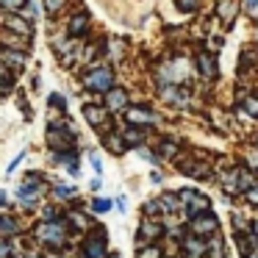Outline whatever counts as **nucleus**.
<instances>
[{
	"label": "nucleus",
	"mask_w": 258,
	"mask_h": 258,
	"mask_svg": "<svg viewBox=\"0 0 258 258\" xmlns=\"http://www.w3.org/2000/svg\"><path fill=\"white\" fill-rule=\"evenodd\" d=\"M36 239L47 247H64V241H67V225L58 222V219H45V222L36 225Z\"/></svg>",
	"instance_id": "f257e3e1"
},
{
	"label": "nucleus",
	"mask_w": 258,
	"mask_h": 258,
	"mask_svg": "<svg viewBox=\"0 0 258 258\" xmlns=\"http://www.w3.org/2000/svg\"><path fill=\"white\" fill-rule=\"evenodd\" d=\"M47 145L53 147V153H70L75 147V136L70 128H64V125H53L50 131H47Z\"/></svg>",
	"instance_id": "f03ea898"
},
{
	"label": "nucleus",
	"mask_w": 258,
	"mask_h": 258,
	"mask_svg": "<svg viewBox=\"0 0 258 258\" xmlns=\"http://www.w3.org/2000/svg\"><path fill=\"white\" fill-rule=\"evenodd\" d=\"M84 86L92 92H108L114 86V73L108 67H97V70H89L84 75Z\"/></svg>",
	"instance_id": "7ed1b4c3"
},
{
	"label": "nucleus",
	"mask_w": 258,
	"mask_h": 258,
	"mask_svg": "<svg viewBox=\"0 0 258 258\" xmlns=\"http://www.w3.org/2000/svg\"><path fill=\"white\" fill-rule=\"evenodd\" d=\"M214 230H217V217L214 214H208V211H203V214H195L191 217V233L195 236H211Z\"/></svg>",
	"instance_id": "20e7f679"
},
{
	"label": "nucleus",
	"mask_w": 258,
	"mask_h": 258,
	"mask_svg": "<svg viewBox=\"0 0 258 258\" xmlns=\"http://www.w3.org/2000/svg\"><path fill=\"white\" fill-rule=\"evenodd\" d=\"M84 255L86 258H103L106 255V233H103V228H95V233L86 239Z\"/></svg>",
	"instance_id": "39448f33"
},
{
	"label": "nucleus",
	"mask_w": 258,
	"mask_h": 258,
	"mask_svg": "<svg viewBox=\"0 0 258 258\" xmlns=\"http://www.w3.org/2000/svg\"><path fill=\"white\" fill-rule=\"evenodd\" d=\"M180 203H186V211H189V217H195V214H203L208 208V200L203 195H197V191H191V189H183L180 191Z\"/></svg>",
	"instance_id": "423d86ee"
},
{
	"label": "nucleus",
	"mask_w": 258,
	"mask_h": 258,
	"mask_svg": "<svg viewBox=\"0 0 258 258\" xmlns=\"http://www.w3.org/2000/svg\"><path fill=\"white\" fill-rule=\"evenodd\" d=\"M0 23H3V28L14 31V34H20V36L31 34V23L25 17H17V14H0Z\"/></svg>",
	"instance_id": "0eeeda50"
},
{
	"label": "nucleus",
	"mask_w": 258,
	"mask_h": 258,
	"mask_svg": "<svg viewBox=\"0 0 258 258\" xmlns=\"http://www.w3.org/2000/svg\"><path fill=\"white\" fill-rule=\"evenodd\" d=\"M0 64L6 70H23L25 67V53L23 50H0Z\"/></svg>",
	"instance_id": "6e6552de"
},
{
	"label": "nucleus",
	"mask_w": 258,
	"mask_h": 258,
	"mask_svg": "<svg viewBox=\"0 0 258 258\" xmlns=\"http://www.w3.org/2000/svg\"><path fill=\"white\" fill-rule=\"evenodd\" d=\"M86 28H89V14H75V17H70L67 23V36H81L86 34Z\"/></svg>",
	"instance_id": "1a4fd4ad"
},
{
	"label": "nucleus",
	"mask_w": 258,
	"mask_h": 258,
	"mask_svg": "<svg viewBox=\"0 0 258 258\" xmlns=\"http://www.w3.org/2000/svg\"><path fill=\"white\" fill-rule=\"evenodd\" d=\"M125 117H128L131 125H153L158 119L153 111H145V108H128V114H125Z\"/></svg>",
	"instance_id": "9d476101"
},
{
	"label": "nucleus",
	"mask_w": 258,
	"mask_h": 258,
	"mask_svg": "<svg viewBox=\"0 0 258 258\" xmlns=\"http://www.w3.org/2000/svg\"><path fill=\"white\" fill-rule=\"evenodd\" d=\"M164 100H169L172 106H186L189 103V92L186 89H178V86H164Z\"/></svg>",
	"instance_id": "9b49d317"
},
{
	"label": "nucleus",
	"mask_w": 258,
	"mask_h": 258,
	"mask_svg": "<svg viewBox=\"0 0 258 258\" xmlns=\"http://www.w3.org/2000/svg\"><path fill=\"white\" fill-rule=\"evenodd\" d=\"M84 117H86V122H89V125L100 128V125L106 122L108 111H106V108H100V106H84Z\"/></svg>",
	"instance_id": "f8f14e48"
},
{
	"label": "nucleus",
	"mask_w": 258,
	"mask_h": 258,
	"mask_svg": "<svg viewBox=\"0 0 258 258\" xmlns=\"http://www.w3.org/2000/svg\"><path fill=\"white\" fill-rule=\"evenodd\" d=\"M125 103H128V95H125V89H108L106 95V106L111 108V111H119V108H125Z\"/></svg>",
	"instance_id": "ddd939ff"
},
{
	"label": "nucleus",
	"mask_w": 258,
	"mask_h": 258,
	"mask_svg": "<svg viewBox=\"0 0 258 258\" xmlns=\"http://www.w3.org/2000/svg\"><path fill=\"white\" fill-rule=\"evenodd\" d=\"M158 236H161V225H158L156 219L147 217L145 222H142V236H139V241H153V239H158Z\"/></svg>",
	"instance_id": "4468645a"
},
{
	"label": "nucleus",
	"mask_w": 258,
	"mask_h": 258,
	"mask_svg": "<svg viewBox=\"0 0 258 258\" xmlns=\"http://www.w3.org/2000/svg\"><path fill=\"white\" fill-rule=\"evenodd\" d=\"M67 225H73L75 230H89V217H86L84 211H78V208H73V211L67 214Z\"/></svg>",
	"instance_id": "2eb2a0df"
},
{
	"label": "nucleus",
	"mask_w": 258,
	"mask_h": 258,
	"mask_svg": "<svg viewBox=\"0 0 258 258\" xmlns=\"http://www.w3.org/2000/svg\"><path fill=\"white\" fill-rule=\"evenodd\" d=\"M197 70H200L203 78H214V75H217V64L211 61L208 53H200V56H197Z\"/></svg>",
	"instance_id": "dca6fc26"
},
{
	"label": "nucleus",
	"mask_w": 258,
	"mask_h": 258,
	"mask_svg": "<svg viewBox=\"0 0 258 258\" xmlns=\"http://www.w3.org/2000/svg\"><path fill=\"white\" fill-rule=\"evenodd\" d=\"M17 233H20V222H17V219L9 217V214H6V217H0V236H6V239H9V236H17Z\"/></svg>",
	"instance_id": "f3484780"
},
{
	"label": "nucleus",
	"mask_w": 258,
	"mask_h": 258,
	"mask_svg": "<svg viewBox=\"0 0 258 258\" xmlns=\"http://www.w3.org/2000/svg\"><path fill=\"white\" fill-rule=\"evenodd\" d=\"M20 34H14V31H3V34H0V42H3V45H12L14 50H25V42L23 39H17Z\"/></svg>",
	"instance_id": "a211bd4d"
},
{
	"label": "nucleus",
	"mask_w": 258,
	"mask_h": 258,
	"mask_svg": "<svg viewBox=\"0 0 258 258\" xmlns=\"http://www.w3.org/2000/svg\"><path fill=\"white\" fill-rule=\"evenodd\" d=\"M158 203H161V211H178V208H183L180 206V197H175V195H161Z\"/></svg>",
	"instance_id": "6ab92c4d"
},
{
	"label": "nucleus",
	"mask_w": 258,
	"mask_h": 258,
	"mask_svg": "<svg viewBox=\"0 0 258 258\" xmlns=\"http://www.w3.org/2000/svg\"><path fill=\"white\" fill-rule=\"evenodd\" d=\"M106 147H108V150H111V153H117V156H119V153H125V147H128V145H125V139H122V136H108V139H106Z\"/></svg>",
	"instance_id": "aec40b11"
},
{
	"label": "nucleus",
	"mask_w": 258,
	"mask_h": 258,
	"mask_svg": "<svg viewBox=\"0 0 258 258\" xmlns=\"http://www.w3.org/2000/svg\"><path fill=\"white\" fill-rule=\"evenodd\" d=\"M125 142H128V145H142V139H145V134H142L139 128H128L125 131V136H122Z\"/></svg>",
	"instance_id": "412c9836"
},
{
	"label": "nucleus",
	"mask_w": 258,
	"mask_h": 258,
	"mask_svg": "<svg viewBox=\"0 0 258 258\" xmlns=\"http://www.w3.org/2000/svg\"><path fill=\"white\" fill-rule=\"evenodd\" d=\"M186 250H189L191 255H200V252L206 250V244L200 241V236H197V239H186Z\"/></svg>",
	"instance_id": "4be33fe9"
},
{
	"label": "nucleus",
	"mask_w": 258,
	"mask_h": 258,
	"mask_svg": "<svg viewBox=\"0 0 258 258\" xmlns=\"http://www.w3.org/2000/svg\"><path fill=\"white\" fill-rule=\"evenodd\" d=\"M122 50H125V45H122V42H119V39H117V42H111V53H108V56H111V58H114V61H119V58H122V56H125V53H122Z\"/></svg>",
	"instance_id": "5701e85b"
},
{
	"label": "nucleus",
	"mask_w": 258,
	"mask_h": 258,
	"mask_svg": "<svg viewBox=\"0 0 258 258\" xmlns=\"http://www.w3.org/2000/svg\"><path fill=\"white\" fill-rule=\"evenodd\" d=\"M28 0H0V6L9 9V12H17V9H23Z\"/></svg>",
	"instance_id": "b1692460"
},
{
	"label": "nucleus",
	"mask_w": 258,
	"mask_h": 258,
	"mask_svg": "<svg viewBox=\"0 0 258 258\" xmlns=\"http://www.w3.org/2000/svg\"><path fill=\"white\" fill-rule=\"evenodd\" d=\"M64 3H67V0H45V9L50 14H56V12H61V9H64Z\"/></svg>",
	"instance_id": "393cba45"
},
{
	"label": "nucleus",
	"mask_w": 258,
	"mask_h": 258,
	"mask_svg": "<svg viewBox=\"0 0 258 258\" xmlns=\"http://www.w3.org/2000/svg\"><path fill=\"white\" fill-rule=\"evenodd\" d=\"M200 6V0H178V9L180 12H195Z\"/></svg>",
	"instance_id": "a878e982"
},
{
	"label": "nucleus",
	"mask_w": 258,
	"mask_h": 258,
	"mask_svg": "<svg viewBox=\"0 0 258 258\" xmlns=\"http://www.w3.org/2000/svg\"><path fill=\"white\" fill-rule=\"evenodd\" d=\"M136 258H161V250H158V247H145Z\"/></svg>",
	"instance_id": "bb28decb"
},
{
	"label": "nucleus",
	"mask_w": 258,
	"mask_h": 258,
	"mask_svg": "<svg viewBox=\"0 0 258 258\" xmlns=\"http://www.w3.org/2000/svg\"><path fill=\"white\" fill-rule=\"evenodd\" d=\"M108 208H111V203H108V200H95V203H92V211H97V214H106Z\"/></svg>",
	"instance_id": "cd10ccee"
},
{
	"label": "nucleus",
	"mask_w": 258,
	"mask_h": 258,
	"mask_svg": "<svg viewBox=\"0 0 258 258\" xmlns=\"http://www.w3.org/2000/svg\"><path fill=\"white\" fill-rule=\"evenodd\" d=\"M255 58H258V56H252V50H247L244 56H241V64H239V70H241V73H244V70L250 67L252 61H255Z\"/></svg>",
	"instance_id": "c85d7f7f"
},
{
	"label": "nucleus",
	"mask_w": 258,
	"mask_h": 258,
	"mask_svg": "<svg viewBox=\"0 0 258 258\" xmlns=\"http://www.w3.org/2000/svg\"><path fill=\"white\" fill-rule=\"evenodd\" d=\"M158 211H161V203H158V200H150V203L145 206V214H147V217H153V214H158Z\"/></svg>",
	"instance_id": "c756f323"
},
{
	"label": "nucleus",
	"mask_w": 258,
	"mask_h": 258,
	"mask_svg": "<svg viewBox=\"0 0 258 258\" xmlns=\"http://www.w3.org/2000/svg\"><path fill=\"white\" fill-rule=\"evenodd\" d=\"M56 195H58V197H73V195H75V189H73V186L58 183V186H56Z\"/></svg>",
	"instance_id": "7c9ffc66"
},
{
	"label": "nucleus",
	"mask_w": 258,
	"mask_h": 258,
	"mask_svg": "<svg viewBox=\"0 0 258 258\" xmlns=\"http://www.w3.org/2000/svg\"><path fill=\"white\" fill-rule=\"evenodd\" d=\"M42 217H45V219H56L58 217L56 206H45V208H42Z\"/></svg>",
	"instance_id": "2f4dec72"
},
{
	"label": "nucleus",
	"mask_w": 258,
	"mask_h": 258,
	"mask_svg": "<svg viewBox=\"0 0 258 258\" xmlns=\"http://www.w3.org/2000/svg\"><path fill=\"white\" fill-rule=\"evenodd\" d=\"M244 111H250L252 117H258V103L255 100H247V97H244Z\"/></svg>",
	"instance_id": "473e14b6"
},
{
	"label": "nucleus",
	"mask_w": 258,
	"mask_h": 258,
	"mask_svg": "<svg viewBox=\"0 0 258 258\" xmlns=\"http://www.w3.org/2000/svg\"><path fill=\"white\" fill-rule=\"evenodd\" d=\"M161 153H164V156H175V153H178V147L169 145V142H164V145H161Z\"/></svg>",
	"instance_id": "72a5a7b5"
},
{
	"label": "nucleus",
	"mask_w": 258,
	"mask_h": 258,
	"mask_svg": "<svg viewBox=\"0 0 258 258\" xmlns=\"http://www.w3.org/2000/svg\"><path fill=\"white\" fill-rule=\"evenodd\" d=\"M233 225H236V228H241V230H247V228H250L244 217H233Z\"/></svg>",
	"instance_id": "f704fd0d"
},
{
	"label": "nucleus",
	"mask_w": 258,
	"mask_h": 258,
	"mask_svg": "<svg viewBox=\"0 0 258 258\" xmlns=\"http://www.w3.org/2000/svg\"><path fill=\"white\" fill-rule=\"evenodd\" d=\"M50 103H53L56 108H64V97H61V95H50Z\"/></svg>",
	"instance_id": "c9c22d12"
},
{
	"label": "nucleus",
	"mask_w": 258,
	"mask_h": 258,
	"mask_svg": "<svg viewBox=\"0 0 258 258\" xmlns=\"http://www.w3.org/2000/svg\"><path fill=\"white\" fill-rule=\"evenodd\" d=\"M92 167H95V172H100V169H103V164H100V156H97V153H92Z\"/></svg>",
	"instance_id": "e433bc0d"
},
{
	"label": "nucleus",
	"mask_w": 258,
	"mask_h": 258,
	"mask_svg": "<svg viewBox=\"0 0 258 258\" xmlns=\"http://www.w3.org/2000/svg\"><path fill=\"white\" fill-rule=\"evenodd\" d=\"M9 252H12V247L3 241V244H0V258H9Z\"/></svg>",
	"instance_id": "4c0bfd02"
},
{
	"label": "nucleus",
	"mask_w": 258,
	"mask_h": 258,
	"mask_svg": "<svg viewBox=\"0 0 258 258\" xmlns=\"http://www.w3.org/2000/svg\"><path fill=\"white\" fill-rule=\"evenodd\" d=\"M244 9H247V12H255V9H258V0H247V3H244Z\"/></svg>",
	"instance_id": "58836bf2"
},
{
	"label": "nucleus",
	"mask_w": 258,
	"mask_h": 258,
	"mask_svg": "<svg viewBox=\"0 0 258 258\" xmlns=\"http://www.w3.org/2000/svg\"><path fill=\"white\" fill-rule=\"evenodd\" d=\"M247 197H250L252 203H258V189H247Z\"/></svg>",
	"instance_id": "ea45409f"
},
{
	"label": "nucleus",
	"mask_w": 258,
	"mask_h": 258,
	"mask_svg": "<svg viewBox=\"0 0 258 258\" xmlns=\"http://www.w3.org/2000/svg\"><path fill=\"white\" fill-rule=\"evenodd\" d=\"M23 17H25V20H34V9H31V6L23 9Z\"/></svg>",
	"instance_id": "a19ab883"
},
{
	"label": "nucleus",
	"mask_w": 258,
	"mask_h": 258,
	"mask_svg": "<svg viewBox=\"0 0 258 258\" xmlns=\"http://www.w3.org/2000/svg\"><path fill=\"white\" fill-rule=\"evenodd\" d=\"M117 206H119V211H125V206H128V200H125V197H117Z\"/></svg>",
	"instance_id": "79ce46f5"
},
{
	"label": "nucleus",
	"mask_w": 258,
	"mask_h": 258,
	"mask_svg": "<svg viewBox=\"0 0 258 258\" xmlns=\"http://www.w3.org/2000/svg\"><path fill=\"white\" fill-rule=\"evenodd\" d=\"M244 258H258V250L255 252H244Z\"/></svg>",
	"instance_id": "37998d69"
},
{
	"label": "nucleus",
	"mask_w": 258,
	"mask_h": 258,
	"mask_svg": "<svg viewBox=\"0 0 258 258\" xmlns=\"http://www.w3.org/2000/svg\"><path fill=\"white\" fill-rule=\"evenodd\" d=\"M3 75H9V70L3 67V64H0V78H3Z\"/></svg>",
	"instance_id": "c03bdc74"
},
{
	"label": "nucleus",
	"mask_w": 258,
	"mask_h": 258,
	"mask_svg": "<svg viewBox=\"0 0 258 258\" xmlns=\"http://www.w3.org/2000/svg\"><path fill=\"white\" fill-rule=\"evenodd\" d=\"M252 233H255V239H258V222H255V225H252Z\"/></svg>",
	"instance_id": "a18cd8bd"
}]
</instances>
